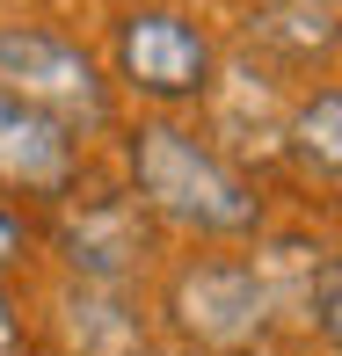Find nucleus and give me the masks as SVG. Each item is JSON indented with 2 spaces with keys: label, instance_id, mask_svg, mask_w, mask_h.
<instances>
[{
  "label": "nucleus",
  "instance_id": "f257e3e1",
  "mask_svg": "<svg viewBox=\"0 0 342 356\" xmlns=\"http://www.w3.org/2000/svg\"><path fill=\"white\" fill-rule=\"evenodd\" d=\"M132 182L146 211H160L168 225H189V233L240 240L263 225V197L182 124H139L132 131Z\"/></svg>",
  "mask_w": 342,
  "mask_h": 356
},
{
  "label": "nucleus",
  "instance_id": "f03ea898",
  "mask_svg": "<svg viewBox=\"0 0 342 356\" xmlns=\"http://www.w3.org/2000/svg\"><path fill=\"white\" fill-rule=\"evenodd\" d=\"M0 88L15 102L44 109L52 124L66 131H102L109 124V80L95 73V58L80 51L73 37L59 29H37V22H8L0 29Z\"/></svg>",
  "mask_w": 342,
  "mask_h": 356
},
{
  "label": "nucleus",
  "instance_id": "7ed1b4c3",
  "mask_svg": "<svg viewBox=\"0 0 342 356\" xmlns=\"http://www.w3.org/2000/svg\"><path fill=\"white\" fill-rule=\"evenodd\" d=\"M175 327L197 349H248L255 334L270 327V284L255 262H233V254H204L189 262L168 291Z\"/></svg>",
  "mask_w": 342,
  "mask_h": 356
},
{
  "label": "nucleus",
  "instance_id": "20e7f679",
  "mask_svg": "<svg viewBox=\"0 0 342 356\" xmlns=\"http://www.w3.org/2000/svg\"><path fill=\"white\" fill-rule=\"evenodd\" d=\"M117 73L139 95H153V102H197L211 88V44H204V29L189 15L139 8L117 29Z\"/></svg>",
  "mask_w": 342,
  "mask_h": 356
},
{
  "label": "nucleus",
  "instance_id": "39448f33",
  "mask_svg": "<svg viewBox=\"0 0 342 356\" xmlns=\"http://www.w3.org/2000/svg\"><path fill=\"white\" fill-rule=\"evenodd\" d=\"M73 175H80L73 131L0 88V189H15V197H66Z\"/></svg>",
  "mask_w": 342,
  "mask_h": 356
},
{
  "label": "nucleus",
  "instance_id": "423d86ee",
  "mask_svg": "<svg viewBox=\"0 0 342 356\" xmlns=\"http://www.w3.org/2000/svg\"><path fill=\"white\" fill-rule=\"evenodd\" d=\"M139 254H146V233L117 211V204H88V211L66 225V262L88 269L95 284H117Z\"/></svg>",
  "mask_w": 342,
  "mask_h": 356
},
{
  "label": "nucleus",
  "instance_id": "0eeeda50",
  "mask_svg": "<svg viewBox=\"0 0 342 356\" xmlns=\"http://www.w3.org/2000/svg\"><path fill=\"white\" fill-rule=\"evenodd\" d=\"M291 153L306 160V168H320V182H335L342 168V95L320 88L313 102L299 109V124H291Z\"/></svg>",
  "mask_w": 342,
  "mask_h": 356
},
{
  "label": "nucleus",
  "instance_id": "6e6552de",
  "mask_svg": "<svg viewBox=\"0 0 342 356\" xmlns=\"http://www.w3.org/2000/svg\"><path fill=\"white\" fill-rule=\"evenodd\" d=\"M313 320H320V334L335 342V254H320V269H313Z\"/></svg>",
  "mask_w": 342,
  "mask_h": 356
},
{
  "label": "nucleus",
  "instance_id": "1a4fd4ad",
  "mask_svg": "<svg viewBox=\"0 0 342 356\" xmlns=\"http://www.w3.org/2000/svg\"><path fill=\"white\" fill-rule=\"evenodd\" d=\"M15 254H22V218H15L8 204H0V269H8Z\"/></svg>",
  "mask_w": 342,
  "mask_h": 356
},
{
  "label": "nucleus",
  "instance_id": "9d476101",
  "mask_svg": "<svg viewBox=\"0 0 342 356\" xmlns=\"http://www.w3.org/2000/svg\"><path fill=\"white\" fill-rule=\"evenodd\" d=\"M0 356H22V327H15V305L0 298Z\"/></svg>",
  "mask_w": 342,
  "mask_h": 356
},
{
  "label": "nucleus",
  "instance_id": "9b49d317",
  "mask_svg": "<svg viewBox=\"0 0 342 356\" xmlns=\"http://www.w3.org/2000/svg\"><path fill=\"white\" fill-rule=\"evenodd\" d=\"M299 8H313V0H299Z\"/></svg>",
  "mask_w": 342,
  "mask_h": 356
}]
</instances>
